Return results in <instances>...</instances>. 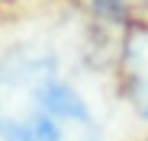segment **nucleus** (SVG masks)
<instances>
[{"instance_id": "f03ea898", "label": "nucleus", "mask_w": 148, "mask_h": 141, "mask_svg": "<svg viewBox=\"0 0 148 141\" xmlns=\"http://www.w3.org/2000/svg\"><path fill=\"white\" fill-rule=\"evenodd\" d=\"M126 90L142 115H148V32H138L126 52Z\"/></svg>"}, {"instance_id": "f257e3e1", "label": "nucleus", "mask_w": 148, "mask_h": 141, "mask_svg": "<svg viewBox=\"0 0 148 141\" xmlns=\"http://www.w3.org/2000/svg\"><path fill=\"white\" fill-rule=\"evenodd\" d=\"M0 141H100V128L52 58L13 52L0 61Z\"/></svg>"}]
</instances>
